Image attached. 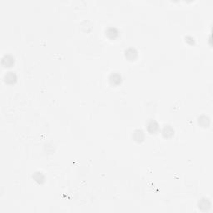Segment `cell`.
<instances>
[{"label":"cell","mask_w":213,"mask_h":213,"mask_svg":"<svg viewBox=\"0 0 213 213\" xmlns=\"http://www.w3.org/2000/svg\"><path fill=\"white\" fill-rule=\"evenodd\" d=\"M109 82H110V83L112 84V86H117L122 82V78L117 73H112L109 77Z\"/></svg>","instance_id":"obj_1"},{"label":"cell","mask_w":213,"mask_h":213,"mask_svg":"<svg viewBox=\"0 0 213 213\" xmlns=\"http://www.w3.org/2000/svg\"><path fill=\"white\" fill-rule=\"evenodd\" d=\"M147 129H148V132H151L152 134L153 133H156L158 130H159V126L156 121H151L148 125H147Z\"/></svg>","instance_id":"obj_2"},{"label":"cell","mask_w":213,"mask_h":213,"mask_svg":"<svg viewBox=\"0 0 213 213\" xmlns=\"http://www.w3.org/2000/svg\"><path fill=\"white\" fill-rule=\"evenodd\" d=\"M126 58L130 61H133L138 58V52L134 49H129L126 51Z\"/></svg>","instance_id":"obj_3"},{"label":"cell","mask_w":213,"mask_h":213,"mask_svg":"<svg viewBox=\"0 0 213 213\" xmlns=\"http://www.w3.org/2000/svg\"><path fill=\"white\" fill-rule=\"evenodd\" d=\"M174 134V130L172 129L170 126H165L163 130H162V135L166 138H171Z\"/></svg>","instance_id":"obj_4"},{"label":"cell","mask_w":213,"mask_h":213,"mask_svg":"<svg viewBox=\"0 0 213 213\" xmlns=\"http://www.w3.org/2000/svg\"><path fill=\"white\" fill-rule=\"evenodd\" d=\"M16 80H17V77H16L14 72H7V75L5 76V81H6V82L8 83V84L14 83V82H16Z\"/></svg>","instance_id":"obj_5"},{"label":"cell","mask_w":213,"mask_h":213,"mask_svg":"<svg viewBox=\"0 0 213 213\" xmlns=\"http://www.w3.org/2000/svg\"><path fill=\"white\" fill-rule=\"evenodd\" d=\"M106 34L107 36L111 38V39H115L117 36H118V32L116 28H110L108 29L107 30L106 32Z\"/></svg>","instance_id":"obj_6"},{"label":"cell","mask_w":213,"mask_h":213,"mask_svg":"<svg viewBox=\"0 0 213 213\" xmlns=\"http://www.w3.org/2000/svg\"><path fill=\"white\" fill-rule=\"evenodd\" d=\"M198 123L199 124L203 127H207L209 126L210 123V120L209 118L206 116H202L201 117H199L198 119Z\"/></svg>","instance_id":"obj_7"},{"label":"cell","mask_w":213,"mask_h":213,"mask_svg":"<svg viewBox=\"0 0 213 213\" xmlns=\"http://www.w3.org/2000/svg\"><path fill=\"white\" fill-rule=\"evenodd\" d=\"M134 138L135 141H137V142H142V140L144 139L143 132L141 131V130H137L134 133Z\"/></svg>","instance_id":"obj_8"}]
</instances>
